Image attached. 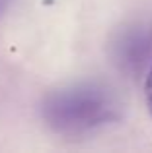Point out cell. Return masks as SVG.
<instances>
[{"mask_svg": "<svg viewBox=\"0 0 152 153\" xmlns=\"http://www.w3.org/2000/svg\"><path fill=\"white\" fill-rule=\"evenodd\" d=\"M39 114L51 132L76 138L117 120L119 103L103 85L76 83L47 93Z\"/></svg>", "mask_w": 152, "mask_h": 153, "instance_id": "cell-1", "label": "cell"}, {"mask_svg": "<svg viewBox=\"0 0 152 153\" xmlns=\"http://www.w3.org/2000/svg\"><path fill=\"white\" fill-rule=\"evenodd\" d=\"M144 101H146V108H148V112L152 116V66L148 70L146 79H144Z\"/></svg>", "mask_w": 152, "mask_h": 153, "instance_id": "cell-2", "label": "cell"}, {"mask_svg": "<svg viewBox=\"0 0 152 153\" xmlns=\"http://www.w3.org/2000/svg\"><path fill=\"white\" fill-rule=\"evenodd\" d=\"M10 2H12V0H0V18H2V16H4V12L8 10Z\"/></svg>", "mask_w": 152, "mask_h": 153, "instance_id": "cell-3", "label": "cell"}]
</instances>
